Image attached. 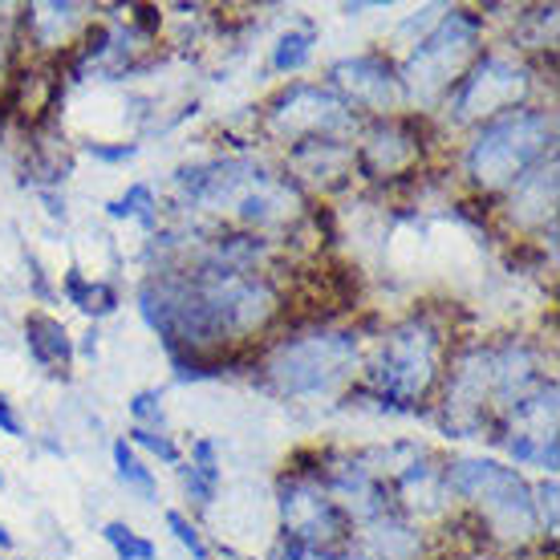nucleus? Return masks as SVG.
I'll list each match as a JSON object with an SVG mask.
<instances>
[{"instance_id": "obj_1", "label": "nucleus", "mask_w": 560, "mask_h": 560, "mask_svg": "<svg viewBox=\"0 0 560 560\" xmlns=\"http://www.w3.org/2000/svg\"><path fill=\"white\" fill-rule=\"evenodd\" d=\"M139 308L163 337L175 378H215L224 353L265 337L284 313L268 272H228L211 265L159 268L142 280Z\"/></svg>"}, {"instance_id": "obj_2", "label": "nucleus", "mask_w": 560, "mask_h": 560, "mask_svg": "<svg viewBox=\"0 0 560 560\" xmlns=\"http://www.w3.org/2000/svg\"><path fill=\"white\" fill-rule=\"evenodd\" d=\"M447 358L451 346L443 325L431 313H410L378 337L362 386L378 394L390 415H419L422 402L439 390Z\"/></svg>"}, {"instance_id": "obj_3", "label": "nucleus", "mask_w": 560, "mask_h": 560, "mask_svg": "<svg viewBox=\"0 0 560 560\" xmlns=\"http://www.w3.org/2000/svg\"><path fill=\"white\" fill-rule=\"evenodd\" d=\"M548 154H557V114L540 106H516L471 127V139L463 147V179L479 196H504Z\"/></svg>"}, {"instance_id": "obj_4", "label": "nucleus", "mask_w": 560, "mask_h": 560, "mask_svg": "<svg viewBox=\"0 0 560 560\" xmlns=\"http://www.w3.org/2000/svg\"><path fill=\"white\" fill-rule=\"evenodd\" d=\"M256 365L280 398H325L362 370V341L353 329L317 322L296 334L272 337Z\"/></svg>"}, {"instance_id": "obj_5", "label": "nucleus", "mask_w": 560, "mask_h": 560, "mask_svg": "<svg viewBox=\"0 0 560 560\" xmlns=\"http://www.w3.org/2000/svg\"><path fill=\"white\" fill-rule=\"evenodd\" d=\"M443 476H447L451 500H463L476 512L488 540L524 548L540 536L533 512V488L516 467L495 459H451L443 463Z\"/></svg>"}, {"instance_id": "obj_6", "label": "nucleus", "mask_w": 560, "mask_h": 560, "mask_svg": "<svg viewBox=\"0 0 560 560\" xmlns=\"http://www.w3.org/2000/svg\"><path fill=\"white\" fill-rule=\"evenodd\" d=\"M479 54H483V13L451 9L439 16L431 33L398 66L407 110H415L419 118L427 110H439Z\"/></svg>"}, {"instance_id": "obj_7", "label": "nucleus", "mask_w": 560, "mask_h": 560, "mask_svg": "<svg viewBox=\"0 0 560 560\" xmlns=\"http://www.w3.org/2000/svg\"><path fill=\"white\" fill-rule=\"evenodd\" d=\"M265 139L280 142L284 151H293L308 139H346L362 130V118L337 98L329 85L322 82H289L277 90L260 118Z\"/></svg>"}, {"instance_id": "obj_8", "label": "nucleus", "mask_w": 560, "mask_h": 560, "mask_svg": "<svg viewBox=\"0 0 560 560\" xmlns=\"http://www.w3.org/2000/svg\"><path fill=\"white\" fill-rule=\"evenodd\" d=\"M528 94H533L528 61L500 54V49H483L471 61V70L459 78V85L447 94L443 110L451 114V122L479 127V122L500 118V114L516 110V106H528Z\"/></svg>"}, {"instance_id": "obj_9", "label": "nucleus", "mask_w": 560, "mask_h": 560, "mask_svg": "<svg viewBox=\"0 0 560 560\" xmlns=\"http://www.w3.org/2000/svg\"><path fill=\"white\" fill-rule=\"evenodd\" d=\"M277 508L284 540L308 548H346L353 524L341 516V508L329 500L317 467H289L277 479Z\"/></svg>"}, {"instance_id": "obj_10", "label": "nucleus", "mask_w": 560, "mask_h": 560, "mask_svg": "<svg viewBox=\"0 0 560 560\" xmlns=\"http://www.w3.org/2000/svg\"><path fill=\"white\" fill-rule=\"evenodd\" d=\"M427 122L419 114H390V118H370L353 135V167L358 175L374 183L407 179L427 159Z\"/></svg>"}, {"instance_id": "obj_11", "label": "nucleus", "mask_w": 560, "mask_h": 560, "mask_svg": "<svg viewBox=\"0 0 560 560\" xmlns=\"http://www.w3.org/2000/svg\"><path fill=\"white\" fill-rule=\"evenodd\" d=\"M325 85H329L362 122H370V118H390V114H407L398 66H394L386 54L341 57V61H334Z\"/></svg>"}, {"instance_id": "obj_12", "label": "nucleus", "mask_w": 560, "mask_h": 560, "mask_svg": "<svg viewBox=\"0 0 560 560\" xmlns=\"http://www.w3.org/2000/svg\"><path fill=\"white\" fill-rule=\"evenodd\" d=\"M317 476H322L329 500L341 508V516L350 520L353 528L394 512L390 483L374 476L358 451L353 455L350 451H325V455H317Z\"/></svg>"}, {"instance_id": "obj_13", "label": "nucleus", "mask_w": 560, "mask_h": 560, "mask_svg": "<svg viewBox=\"0 0 560 560\" xmlns=\"http://www.w3.org/2000/svg\"><path fill=\"white\" fill-rule=\"evenodd\" d=\"M90 25H94L90 4H73V0H37L21 9V37L28 42V49L45 57H70Z\"/></svg>"}, {"instance_id": "obj_14", "label": "nucleus", "mask_w": 560, "mask_h": 560, "mask_svg": "<svg viewBox=\"0 0 560 560\" xmlns=\"http://www.w3.org/2000/svg\"><path fill=\"white\" fill-rule=\"evenodd\" d=\"M431 540L422 533V524L407 520L402 512H386V516L358 524L346 545L350 560H427Z\"/></svg>"}, {"instance_id": "obj_15", "label": "nucleus", "mask_w": 560, "mask_h": 560, "mask_svg": "<svg viewBox=\"0 0 560 560\" xmlns=\"http://www.w3.org/2000/svg\"><path fill=\"white\" fill-rule=\"evenodd\" d=\"M500 215L516 232H552L557 228V154H548L520 183L500 196Z\"/></svg>"}, {"instance_id": "obj_16", "label": "nucleus", "mask_w": 560, "mask_h": 560, "mask_svg": "<svg viewBox=\"0 0 560 560\" xmlns=\"http://www.w3.org/2000/svg\"><path fill=\"white\" fill-rule=\"evenodd\" d=\"M390 500H394V512H402L415 524L427 516H447L451 491H447V476H443V463L431 459L422 451L419 459H410L390 479Z\"/></svg>"}, {"instance_id": "obj_17", "label": "nucleus", "mask_w": 560, "mask_h": 560, "mask_svg": "<svg viewBox=\"0 0 560 560\" xmlns=\"http://www.w3.org/2000/svg\"><path fill=\"white\" fill-rule=\"evenodd\" d=\"M358 175L353 167V142L346 139H308L289 151V179L308 196V187H346Z\"/></svg>"}, {"instance_id": "obj_18", "label": "nucleus", "mask_w": 560, "mask_h": 560, "mask_svg": "<svg viewBox=\"0 0 560 560\" xmlns=\"http://www.w3.org/2000/svg\"><path fill=\"white\" fill-rule=\"evenodd\" d=\"M25 346L33 362L49 370V374H66L73 365V337L70 329L49 317V313H28L25 317Z\"/></svg>"}, {"instance_id": "obj_19", "label": "nucleus", "mask_w": 560, "mask_h": 560, "mask_svg": "<svg viewBox=\"0 0 560 560\" xmlns=\"http://www.w3.org/2000/svg\"><path fill=\"white\" fill-rule=\"evenodd\" d=\"M183 483L191 491V500L199 508H208L220 491V451L211 439H196L191 443V459L183 463Z\"/></svg>"}, {"instance_id": "obj_20", "label": "nucleus", "mask_w": 560, "mask_h": 560, "mask_svg": "<svg viewBox=\"0 0 560 560\" xmlns=\"http://www.w3.org/2000/svg\"><path fill=\"white\" fill-rule=\"evenodd\" d=\"M66 296H70V305L82 308L85 317H110L118 308V289L106 280H85L78 268L66 272Z\"/></svg>"}, {"instance_id": "obj_21", "label": "nucleus", "mask_w": 560, "mask_h": 560, "mask_svg": "<svg viewBox=\"0 0 560 560\" xmlns=\"http://www.w3.org/2000/svg\"><path fill=\"white\" fill-rule=\"evenodd\" d=\"M313 45H317V28L313 25H296L289 33H280V42L272 45V70L301 73L313 61Z\"/></svg>"}, {"instance_id": "obj_22", "label": "nucleus", "mask_w": 560, "mask_h": 560, "mask_svg": "<svg viewBox=\"0 0 560 560\" xmlns=\"http://www.w3.org/2000/svg\"><path fill=\"white\" fill-rule=\"evenodd\" d=\"M159 199H154V187L151 183H135L127 187V196H118L106 203V215L110 220H139L142 228H154L159 224Z\"/></svg>"}, {"instance_id": "obj_23", "label": "nucleus", "mask_w": 560, "mask_h": 560, "mask_svg": "<svg viewBox=\"0 0 560 560\" xmlns=\"http://www.w3.org/2000/svg\"><path fill=\"white\" fill-rule=\"evenodd\" d=\"M110 455H114V471H118V479H122L130 491H139L142 500H154V491H159V488H154L151 467L135 455V447H130L127 439H114Z\"/></svg>"}, {"instance_id": "obj_24", "label": "nucleus", "mask_w": 560, "mask_h": 560, "mask_svg": "<svg viewBox=\"0 0 560 560\" xmlns=\"http://www.w3.org/2000/svg\"><path fill=\"white\" fill-rule=\"evenodd\" d=\"M102 540L114 548V557H118V560H154V557H159L154 540L139 536L130 524H122V520H110V524L102 528Z\"/></svg>"}, {"instance_id": "obj_25", "label": "nucleus", "mask_w": 560, "mask_h": 560, "mask_svg": "<svg viewBox=\"0 0 560 560\" xmlns=\"http://www.w3.org/2000/svg\"><path fill=\"white\" fill-rule=\"evenodd\" d=\"M130 419H135V427H142V431H163V427H167V415H163L159 390L135 394V398H130Z\"/></svg>"}, {"instance_id": "obj_26", "label": "nucleus", "mask_w": 560, "mask_h": 560, "mask_svg": "<svg viewBox=\"0 0 560 560\" xmlns=\"http://www.w3.org/2000/svg\"><path fill=\"white\" fill-rule=\"evenodd\" d=\"M127 434H130V443H135V447L151 451V455H159V459L171 463V467H175V463H183L179 443H175L167 431H142V427H130Z\"/></svg>"}, {"instance_id": "obj_27", "label": "nucleus", "mask_w": 560, "mask_h": 560, "mask_svg": "<svg viewBox=\"0 0 560 560\" xmlns=\"http://www.w3.org/2000/svg\"><path fill=\"white\" fill-rule=\"evenodd\" d=\"M167 528H171V536L179 540L187 552L196 560H211V548H208V540L199 536V524L196 520H187L183 512H167Z\"/></svg>"}, {"instance_id": "obj_28", "label": "nucleus", "mask_w": 560, "mask_h": 560, "mask_svg": "<svg viewBox=\"0 0 560 560\" xmlns=\"http://www.w3.org/2000/svg\"><path fill=\"white\" fill-rule=\"evenodd\" d=\"M533 512H536L540 533L557 536V479H552V476L540 479V483L533 488Z\"/></svg>"}, {"instance_id": "obj_29", "label": "nucleus", "mask_w": 560, "mask_h": 560, "mask_svg": "<svg viewBox=\"0 0 560 560\" xmlns=\"http://www.w3.org/2000/svg\"><path fill=\"white\" fill-rule=\"evenodd\" d=\"M272 560H350V557H346V548H308V545H296V540H284V536H280Z\"/></svg>"}, {"instance_id": "obj_30", "label": "nucleus", "mask_w": 560, "mask_h": 560, "mask_svg": "<svg viewBox=\"0 0 560 560\" xmlns=\"http://www.w3.org/2000/svg\"><path fill=\"white\" fill-rule=\"evenodd\" d=\"M85 151L94 154V159H102V163H127V159H135V154H139V142H118V147H106V142H90Z\"/></svg>"}, {"instance_id": "obj_31", "label": "nucleus", "mask_w": 560, "mask_h": 560, "mask_svg": "<svg viewBox=\"0 0 560 560\" xmlns=\"http://www.w3.org/2000/svg\"><path fill=\"white\" fill-rule=\"evenodd\" d=\"M0 431L13 434V439H25V427H21V419H16L13 402H9L4 394H0Z\"/></svg>"}, {"instance_id": "obj_32", "label": "nucleus", "mask_w": 560, "mask_h": 560, "mask_svg": "<svg viewBox=\"0 0 560 560\" xmlns=\"http://www.w3.org/2000/svg\"><path fill=\"white\" fill-rule=\"evenodd\" d=\"M0 548H13V536L4 533V524H0Z\"/></svg>"}, {"instance_id": "obj_33", "label": "nucleus", "mask_w": 560, "mask_h": 560, "mask_svg": "<svg viewBox=\"0 0 560 560\" xmlns=\"http://www.w3.org/2000/svg\"><path fill=\"white\" fill-rule=\"evenodd\" d=\"M0 488H4V471H0Z\"/></svg>"}]
</instances>
